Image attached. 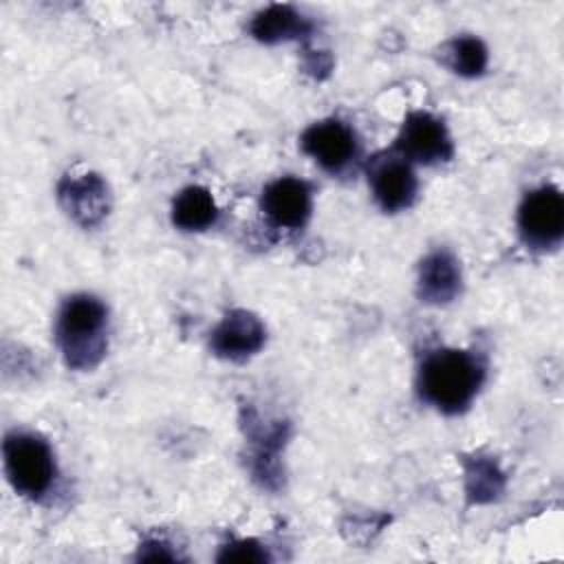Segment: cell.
<instances>
[{"mask_svg":"<svg viewBox=\"0 0 564 564\" xmlns=\"http://www.w3.org/2000/svg\"><path fill=\"white\" fill-rule=\"evenodd\" d=\"M264 344L262 322L247 311H231L212 333V350L225 359L242 361Z\"/></svg>","mask_w":564,"mask_h":564,"instance_id":"cell-7","label":"cell"},{"mask_svg":"<svg viewBox=\"0 0 564 564\" xmlns=\"http://www.w3.org/2000/svg\"><path fill=\"white\" fill-rule=\"evenodd\" d=\"M62 198L70 214L84 225H93L104 216L106 189L97 176H84L79 181L68 183L62 189Z\"/></svg>","mask_w":564,"mask_h":564,"instance_id":"cell-13","label":"cell"},{"mask_svg":"<svg viewBox=\"0 0 564 564\" xmlns=\"http://www.w3.org/2000/svg\"><path fill=\"white\" fill-rule=\"evenodd\" d=\"M397 148L403 156L419 163L447 161L452 156V141L441 119L430 112H412L397 137Z\"/></svg>","mask_w":564,"mask_h":564,"instance_id":"cell-5","label":"cell"},{"mask_svg":"<svg viewBox=\"0 0 564 564\" xmlns=\"http://www.w3.org/2000/svg\"><path fill=\"white\" fill-rule=\"evenodd\" d=\"M4 469L20 494L37 498L51 487L55 476L51 447L35 434H9L4 441Z\"/></svg>","mask_w":564,"mask_h":564,"instance_id":"cell-3","label":"cell"},{"mask_svg":"<svg viewBox=\"0 0 564 564\" xmlns=\"http://www.w3.org/2000/svg\"><path fill=\"white\" fill-rule=\"evenodd\" d=\"M218 560L220 562H262V560H267V555L253 542H236V544L225 546V551L218 555Z\"/></svg>","mask_w":564,"mask_h":564,"instance_id":"cell-15","label":"cell"},{"mask_svg":"<svg viewBox=\"0 0 564 564\" xmlns=\"http://www.w3.org/2000/svg\"><path fill=\"white\" fill-rule=\"evenodd\" d=\"M522 238L533 247L557 245L564 234V198L557 187L544 185L529 192L518 212Z\"/></svg>","mask_w":564,"mask_h":564,"instance_id":"cell-4","label":"cell"},{"mask_svg":"<svg viewBox=\"0 0 564 564\" xmlns=\"http://www.w3.org/2000/svg\"><path fill=\"white\" fill-rule=\"evenodd\" d=\"M460 289L458 262L447 251L430 253L419 271V295L425 302L445 304Z\"/></svg>","mask_w":564,"mask_h":564,"instance_id":"cell-10","label":"cell"},{"mask_svg":"<svg viewBox=\"0 0 564 564\" xmlns=\"http://www.w3.org/2000/svg\"><path fill=\"white\" fill-rule=\"evenodd\" d=\"M106 308L90 295L70 297L57 319V339L68 366L90 368L106 348Z\"/></svg>","mask_w":564,"mask_h":564,"instance_id":"cell-2","label":"cell"},{"mask_svg":"<svg viewBox=\"0 0 564 564\" xmlns=\"http://www.w3.org/2000/svg\"><path fill=\"white\" fill-rule=\"evenodd\" d=\"M308 29L311 24L293 7L286 4H273L258 13L251 22V33L267 44L304 35L308 33Z\"/></svg>","mask_w":564,"mask_h":564,"instance_id":"cell-12","label":"cell"},{"mask_svg":"<svg viewBox=\"0 0 564 564\" xmlns=\"http://www.w3.org/2000/svg\"><path fill=\"white\" fill-rule=\"evenodd\" d=\"M302 148L322 167L330 172H339L355 156L357 141H355V132L346 123L337 119H326V121L313 123L302 134Z\"/></svg>","mask_w":564,"mask_h":564,"instance_id":"cell-6","label":"cell"},{"mask_svg":"<svg viewBox=\"0 0 564 564\" xmlns=\"http://www.w3.org/2000/svg\"><path fill=\"white\" fill-rule=\"evenodd\" d=\"M216 203L205 187H185L172 205V220L183 231H203L216 220Z\"/></svg>","mask_w":564,"mask_h":564,"instance_id":"cell-11","label":"cell"},{"mask_svg":"<svg viewBox=\"0 0 564 564\" xmlns=\"http://www.w3.org/2000/svg\"><path fill=\"white\" fill-rule=\"evenodd\" d=\"M447 62L456 73L474 77L487 66V48L478 37H458L447 46Z\"/></svg>","mask_w":564,"mask_h":564,"instance_id":"cell-14","label":"cell"},{"mask_svg":"<svg viewBox=\"0 0 564 564\" xmlns=\"http://www.w3.org/2000/svg\"><path fill=\"white\" fill-rule=\"evenodd\" d=\"M482 381L480 361L465 350H436L425 357L419 375V390L425 401L443 412H458L469 405Z\"/></svg>","mask_w":564,"mask_h":564,"instance_id":"cell-1","label":"cell"},{"mask_svg":"<svg viewBox=\"0 0 564 564\" xmlns=\"http://www.w3.org/2000/svg\"><path fill=\"white\" fill-rule=\"evenodd\" d=\"M370 187L377 203L386 212H397L408 207L416 194V176L405 159H381L370 170Z\"/></svg>","mask_w":564,"mask_h":564,"instance_id":"cell-8","label":"cell"},{"mask_svg":"<svg viewBox=\"0 0 564 564\" xmlns=\"http://www.w3.org/2000/svg\"><path fill=\"white\" fill-rule=\"evenodd\" d=\"M262 212L280 227L297 229L311 214V189L300 178H278L262 194Z\"/></svg>","mask_w":564,"mask_h":564,"instance_id":"cell-9","label":"cell"}]
</instances>
